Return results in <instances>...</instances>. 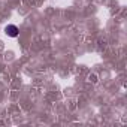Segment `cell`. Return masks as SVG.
<instances>
[{
    "label": "cell",
    "mask_w": 127,
    "mask_h": 127,
    "mask_svg": "<svg viewBox=\"0 0 127 127\" xmlns=\"http://www.w3.org/2000/svg\"><path fill=\"white\" fill-rule=\"evenodd\" d=\"M5 33H6L9 37H17V36H18V33H20V30H18V27H17V26L9 24V26H6Z\"/></svg>",
    "instance_id": "obj_1"
}]
</instances>
